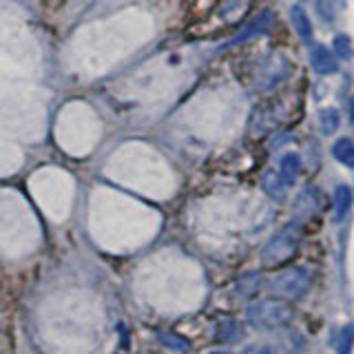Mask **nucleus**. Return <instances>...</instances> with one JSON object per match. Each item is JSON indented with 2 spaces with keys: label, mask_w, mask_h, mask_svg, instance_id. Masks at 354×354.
Returning a JSON list of instances; mask_svg holds the SVG:
<instances>
[{
  "label": "nucleus",
  "mask_w": 354,
  "mask_h": 354,
  "mask_svg": "<svg viewBox=\"0 0 354 354\" xmlns=\"http://www.w3.org/2000/svg\"><path fill=\"white\" fill-rule=\"evenodd\" d=\"M270 25H272V14L270 12H263L257 21H252V25L246 29L244 34H239L237 38H235V43H241V40H248V38H252V36H259V34H266L270 29Z\"/></svg>",
  "instance_id": "obj_11"
},
{
  "label": "nucleus",
  "mask_w": 354,
  "mask_h": 354,
  "mask_svg": "<svg viewBox=\"0 0 354 354\" xmlns=\"http://www.w3.org/2000/svg\"><path fill=\"white\" fill-rule=\"evenodd\" d=\"M290 18H292L294 32L299 34V38H301V40L310 43V40H312V23H310L308 14L303 12L301 7H292V9H290Z\"/></svg>",
  "instance_id": "obj_9"
},
{
  "label": "nucleus",
  "mask_w": 354,
  "mask_h": 354,
  "mask_svg": "<svg viewBox=\"0 0 354 354\" xmlns=\"http://www.w3.org/2000/svg\"><path fill=\"white\" fill-rule=\"evenodd\" d=\"M332 155L337 157L343 166H354V142L348 140V137H341V140L334 142Z\"/></svg>",
  "instance_id": "obj_12"
},
{
  "label": "nucleus",
  "mask_w": 354,
  "mask_h": 354,
  "mask_svg": "<svg viewBox=\"0 0 354 354\" xmlns=\"http://www.w3.org/2000/svg\"><path fill=\"white\" fill-rule=\"evenodd\" d=\"M246 317H248L250 326H255L257 330H277L292 321L294 312L286 301L261 299L252 303L248 312H246Z\"/></svg>",
  "instance_id": "obj_1"
},
{
  "label": "nucleus",
  "mask_w": 354,
  "mask_h": 354,
  "mask_svg": "<svg viewBox=\"0 0 354 354\" xmlns=\"http://www.w3.org/2000/svg\"><path fill=\"white\" fill-rule=\"evenodd\" d=\"M310 62H312V69L317 73H323V75H330V73H337L339 71V64H337V58L330 51L328 47L323 45H317L312 49L310 54Z\"/></svg>",
  "instance_id": "obj_5"
},
{
  "label": "nucleus",
  "mask_w": 354,
  "mask_h": 354,
  "mask_svg": "<svg viewBox=\"0 0 354 354\" xmlns=\"http://www.w3.org/2000/svg\"><path fill=\"white\" fill-rule=\"evenodd\" d=\"M350 122L354 124V100H352V104H350Z\"/></svg>",
  "instance_id": "obj_18"
},
{
  "label": "nucleus",
  "mask_w": 354,
  "mask_h": 354,
  "mask_svg": "<svg viewBox=\"0 0 354 354\" xmlns=\"http://www.w3.org/2000/svg\"><path fill=\"white\" fill-rule=\"evenodd\" d=\"M261 186H263V191L270 195L272 200H283L286 198V182L281 180V175H279V171H274V169H270V171H266L263 173V177H261Z\"/></svg>",
  "instance_id": "obj_6"
},
{
  "label": "nucleus",
  "mask_w": 354,
  "mask_h": 354,
  "mask_svg": "<svg viewBox=\"0 0 354 354\" xmlns=\"http://www.w3.org/2000/svg\"><path fill=\"white\" fill-rule=\"evenodd\" d=\"M319 122H321V131L326 133V135H330V133H334L339 129V111L337 109H323L321 113H319Z\"/></svg>",
  "instance_id": "obj_14"
},
{
  "label": "nucleus",
  "mask_w": 354,
  "mask_h": 354,
  "mask_svg": "<svg viewBox=\"0 0 354 354\" xmlns=\"http://www.w3.org/2000/svg\"><path fill=\"white\" fill-rule=\"evenodd\" d=\"M257 64H259L257 73H255V86L257 88H270L274 84H279L290 73V62L281 54L266 56Z\"/></svg>",
  "instance_id": "obj_4"
},
{
  "label": "nucleus",
  "mask_w": 354,
  "mask_h": 354,
  "mask_svg": "<svg viewBox=\"0 0 354 354\" xmlns=\"http://www.w3.org/2000/svg\"><path fill=\"white\" fill-rule=\"evenodd\" d=\"M277 171H279V175H281V180L286 182V186L294 184V182H297L299 173H301V160H299V155L286 153V155L281 157Z\"/></svg>",
  "instance_id": "obj_7"
},
{
  "label": "nucleus",
  "mask_w": 354,
  "mask_h": 354,
  "mask_svg": "<svg viewBox=\"0 0 354 354\" xmlns=\"http://www.w3.org/2000/svg\"><path fill=\"white\" fill-rule=\"evenodd\" d=\"M352 343H354V326H346L341 328L339 337L334 339V350H337V354H350Z\"/></svg>",
  "instance_id": "obj_13"
},
{
  "label": "nucleus",
  "mask_w": 354,
  "mask_h": 354,
  "mask_svg": "<svg viewBox=\"0 0 354 354\" xmlns=\"http://www.w3.org/2000/svg\"><path fill=\"white\" fill-rule=\"evenodd\" d=\"M350 206H352V191L343 184L337 186V189H334V220L341 222L346 217Z\"/></svg>",
  "instance_id": "obj_10"
},
{
  "label": "nucleus",
  "mask_w": 354,
  "mask_h": 354,
  "mask_svg": "<svg viewBox=\"0 0 354 354\" xmlns=\"http://www.w3.org/2000/svg\"><path fill=\"white\" fill-rule=\"evenodd\" d=\"M334 51H337L339 58H350L352 56V43H350V38L348 36H337L334 38Z\"/></svg>",
  "instance_id": "obj_15"
},
{
  "label": "nucleus",
  "mask_w": 354,
  "mask_h": 354,
  "mask_svg": "<svg viewBox=\"0 0 354 354\" xmlns=\"http://www.w3.org/2000/svg\"><path fill=\"white\" fill-rule=\"evenodd\" d=\"M268 288L272 294H277L279 299H288V301L301 299L310 288V274L303 268L281 270L279 274H274V277L270 279Z\"/></svg>",
  "instance_id": "obj_3"
},
{
  "label": "nucleus",
  "mask_w": 354,
  "mask_h": 354,
  "mask_svg": "<svg viewBox=\"0 0 354 354\" xmlns=\"http://www.w3.org/2000/svg\"><path fill=\"white\" fill-rule=\"evenodd\" d=\"M160 341L164 343V346L175 348V350H186V348H189V343L177 337V334H171V332H162L160 334Z\"/></svg>",
  "instance_id": "obj_16"
},
{
  "label": "nucleus",
  "mask_w": 354,
  "mask_h": 354,
  "mask_svg": "<svg viewBox=\"0 0 354 354\" xmlns=\"http://www.w3.org/2000/svg\"><path fill=\"white\" fill-rule=\"evenodd\" d=\"M297 248H299V233L297 226L290 224L286 228H281L277 235H272V239L266 244V248L261 252V263L266 268H277V266L290 261Z\"/></svg>",
  "instance_id": "obj_2"
},
{
  "label": "nucleus",
  "mask_w": 354,
  "mask_h": 354,
  "mask_svg": "<svg viewBox=\"0 0 354 354\" xmlns=\"http://www.w3.org/2000/svg\"><path fill=\"white\" fill-rule=\"evenodd\" d=\"M252 0H226L220 9V16L224 18L226 23H237L239 18L248 12Z\"/></svg>",
  "instance_id": "obj_8"
},
{
  "label": "nucleus",
  "mask_w": 354,
  "mask_h": 354,
  "mask_svg": "<svg viewBox=\"0 0 354 354\" xmlns=\"http://www.w3.org/2000/svg\"><path fill=\"white\" fill-rule=\"evenodd\" d=\"M239 354H268V352H263V350H259V348H246V350L239 352Z\"/></svg>",
  "instance_id": "obj_17"
}]
</instances>
